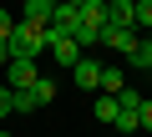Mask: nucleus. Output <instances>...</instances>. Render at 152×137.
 <instances>
[{
    "label": "nucleus",
    "mask_w": 152,
    "mask_h": 137,
    "mask_svg": "<svg viewBox=\"0 0 152 137\" xmlns=\"http://www.w3.org/2000/svg\"><path fill=\"white\" fill-rule=\"evenodd\" d=\"M41 51H46V26H36V21H15V31H10V56H31V61H41Z\"/></svg>",
    "instance_id": "1"
},
{
    "label": "nucleus",
    "mask_w": 152,
    "mask_h": 137,
    "mask_svg": "<svg viewBox=\"0 0 152 137\" xmlns=\"http://www.w3.org/2000/svg\"><path fill=\"white\" fill-rule=\"evenodd\" d=\"M0 81H5L10 92L36 86V81H41V61H31V56H10V61H5V71H0Z\"/></svg>",
    "instance_id": "2"
},
{
    "label": "nucleus",
    "mask_w": 152,
    "mask_h": 137,
    "mask_svg": "<svg viewBox=\"0 0 152 137\" xmlns=\"http://www.w3.org/2000/svg\"><path fill=\"white\" fill-rule=\"evenodd\" d=\"M56 102V81L51 76H41L36 86H20L15 92V112H41V107H51Z\"/></svg>",
    "instance_id": "3"
},
{
    "label": "nucleus",
    "mask_w": 152,
    "mask_h": 137,
    "mask_svg": "<svg viewBox=\"0 0 152 137\" xmlns=\"http://www.w3.org/2000/svg\"><path fill=\"white\" fill-rule=\"evenodd\" d=\"M46 56H51V61L61 66V71H71V66L81 61V46H76V36H56V41L46 46Z\"/></svg>",
    "instance_id": "4"
},
{
    "label": "nucleus",
    "mask_w": 152,
    "mask_h": 137,
    "mask_svg": "<svg viewBox=\"0 0 152 137\" xmlns=\"http://www.w3.org/2000/svg\"><path fill=\"white\" fill-rule=\"evenodd\" d=\"M71 81L81 86V92H96V86H102V61H91V56L81 51V61L71 66Z\"/></svg>",
    "instance_id": "5"
},
{
    "label": "nucleus",
    "mask_w": 152,
    "mask_h": 137,
    "mask_svg": "<svg viewBox=\"0 0 152 137\" xmlns=\"http://www.w3.org/2000/svg\"><path fill=\"white\" fill-rule=\"evenodd\" d=\"M56 36H76V31H81V10H76V5H66V0H61V5L51 10V21H46Z\"/></svg>",
    "instance_id": "6"
},
{
    "label": "nucleus",
    "mask_w": 152,
    "mask_h": 137,
    "mask_svg": "<svg viewBox=\"0 0 152 137\" xmlns=\"http://www.w3.org/2000/svg\"><path fill=\"white\" fill-rule=\"evenodd\" d=\"M137 41H142V36H137L132 26H107V31H102V46H112L117 56H127V51H132Z\"/></svg>",
    "instance_id": "7"
},
{
    "label": "nucleus",
    "mask_w": 152,
    "mask_h": 137,
    "mask_svg": "<svg viewBox=\"0 0 152 137\" xmlns=\"http://www.w3.org/2000/svg\"><path fill=\"white\" fill-rule=\"evenodd\" d=\"M107 26H132L137 31V0H107Z\"/></svg>",
    "instance_id": "8"
},
{
    "label": "nucleus",
    "mask_w": 152,
    "mask_h": 137,
    "mask_svg": "<svg viewBox=\"0 0 152 137\" xmlns=\"http://www.w3.org/2000/svg\"><path fill=\"white\" fill-rule=\"evenodd\" d=\"M81 26L107 31V0H86V5H81Z\"/></svg>",
    "instance_id": "9"
},
{
    "label": "nucleus",
    "mask_w": 152,
    "mask_h": 137,
    "mask_svg": "<svg viewBox=\"0 0 152 137\" xmlns=\"http://www.w3.org/2000/svg\"><path fill=\"white\" fill-rule=\"evenodd\" d=\"M122 61H127V66H137V71H152V41L142 36V41H137V46H132Z\"/></svg>",
    "instance_id": "10"
},
{
    "label": "nucleus",
    "mask_w": 152,
    "mask_h": 137,
    "mask_svg": "<svg viewBox=\"0 0 152 137\" xmlns=\"http://www.w3.org/2000/svg\"><path fill=\"white\" fill-rule=\"evenodd\" d=\"M122 86H127V71H122V66H102V86H96V92H107V97H117Z\"/></svg>",
    "instance_id": "11"
},
{
    "label": "nucleus",
    "mask_w": 152,
    "mask_h": 137,
    "mask_svg": "<svg viewBox=\"0 0 152 137\" xmlns=\"http://www.w3.org/2000/svg\"><path fill=\"white\" fill-rule=\"evenodd\" d=\"M51 10H56V0H26V15H20V21L46 26V21H51Z\"/></svg>",
    "instance_id": "12"
},
{
    "label": "nucleus",
    "mask_w": 152,
    "mask_h": 137,
    "mask_svg": "<svg viewBox=\"0 0 152 137\" xmlns=\"http://www.w3.org/2000/svg\"><path fill=\"white\" fill-rule=\"evenodd\" d=\"M117 112H122V107H117V97L96 92V107H91V117H96V122H117Z\"/></svg>",
    "instance_id": "13"
},
{
    "label": "nucleus",
    "mask_w": 152,
    "mask_h": 137,
    "mask_svg": "<svg viewBox=\"0 0 152 137\" xmlns=\"http://www.w3.org/2000/svg\"><path fill=\"white\" fill-rule=\"evenodd\" d=\"M117 107H122V112H137V107H142V92L122 86V92H117Z\"/></svg>",
    "instance_id": "14"
},
{
    "label": "nucleus",
    "mask_w": 152,
    "mask_h": 137,
    "mask_svg": "<svg viewBox=\"0 0 152 137\" xmlns=\"http://www.w3.org/2000/svg\"><path fill=\"white\" fill-rule=\"evenodd\" d=\"M117 132H142V122H137V112H117V122H112Z\"/></svg>",
    "instance_id": "15"
},
{
    "label": "nucleus",
    "mask_w": 152,
    "mask_h": 137,
    "mask_svg": "<svg viewBox=\"0 0 152 137\" xmlns=\"http://www.w3.org/2000/svg\"><path fill=\"white\" fill-rule=\"evenodd\" d=\"M137 31H152V0H137Z\"/></svg>",
    "instance_id": "16"
},
{
    "label": "nucleus",
    "mask_w": 152,
    "mask_h": 137,
    "mask_svg": "<svg viewBox=\"0 0 152 137\" xmlns=\"http://www.w3.org/2000/svg\"><path fill=\"white\" fill-rule=\"evenodd\" d=\"M10 112H15V92L0 81V117H10Z\"/></svg>",
    "instance_id": "17"
},
{
    "label": "nucleus",
    "mask_w": 152,
    "mask_h": 137,
    "mask_svg": "<svg viewBox=\"0 0 152 137\" xmlns=\"http://www.w3.org/2000/svg\"><path fill=\"white\" fill-rule=\"evenodd\" d=\"M10 31H15V15H10L5 5H0V41H10Z\"/></svg>",
    "instance_id": "18"
},
{
    "label": "nucleus",
    "mask_w": 152,
    "mask_h": 137,
    "mask_svg": "<svg viewBox=\"0 0 152 137\" xmlns=\"http://www.w3.org/2000/svg\"><path fill=\"white\" fill-rule=\"evenodd\" d=\"M137 122H142V132H152V102L142 97V107H137Z\"/></svg>",
    "instance_id": "19"
},
{
    "label": "nucleus",
    "mask_w": 152,
    "mask_h": 137,
    "mask_svg": "<svg viewBox=\"0 0 152 137\" xmlns=\"http://www.w3.org/2000/svg\"><path fill=\"white\" fill-rule=\"evenodd\" d=\"M5 61H10V41H0V71H5Z\"/></svg>",
    "instance_id": "20"
},
{
    "label": "nucleus",
    "mask_w": 152,
    "mask_h": 137,
    "mask_svg": "<svg viewBox=\"0 0 152 137\" xmlns=\"http://www.w3.org/2000/svg\"><path fill=\"white\" fill-rule=\"evenodd\" d=\"M0 137H10V132H0Z\"/></svg>",
    "instance_id": "21"
},
{
    "label": "nucleus",
    "mask_w": 152,
    "mask_h": 137,
    "mask_svg": "<svg viewBox=\"0 0 152 137\" xmlns=\"http://www.w3.org/2000/svg\"><path fill=\"white\" fill-rule=\"evenodd\" d=\"M147 41H152V31H147Z\"/></svg>",
    "instance_id": "22"
},
{
    "label": "nucleus",
    "mask_w": 152,
    "mask_h": 137,
    "mask_svg": "<svg viewBox=\"0 0 152 137\" xmlns=\"http://www.w3.org/2000/svg\"><path fill=\"white\" fill-rule=\"evenodd\" d=\"M56 5H61V0H56Z\"/></svg>",
    "instance_id": "23"
}]
</instances>
